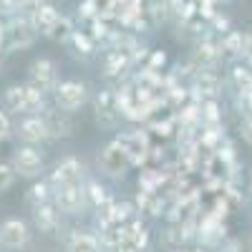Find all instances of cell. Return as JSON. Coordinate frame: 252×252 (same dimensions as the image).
I'll return each mask as SVG.
<instances>
[{"label": "cell", "mask_w": 252, "mask_h": 252, "mask_svg": "<svg viewBox=\"0 0 252 252\" xmlns=\"http://www.w3.org/2000/svg\"><path fill=\"white\" fill-rule=\"evenodd\" d=\"M43 116H46V124H48L51 139H68L73 134V114H66L56 106H48Z\"/></svg>", "instance_id": "cell-15"}, {"label": "cell", "mask_w": 252, "mask_h": 252, "mask_svg": "<svg viewBox=\"0 0 252 252\" xmlns=\"http://www.w3.org/2000/svg\"><path fill=\"white\" fill-rule=\"evenodd\" d=\"M61 20V13H58V8L56 5H51V3H43L38 8V13L33 15V23H35V28H38V33H43V35H48L51 31H53V26Z\"/></svg>", "instance_id": "cell-22"}, {"label": "cell", "mask_w": 252, "mask_h": 252, "mask_svg": "<svg viewBox=\"0 0 252 252\" xmlns=\"http://www.w3.org/2000/svg\"><path fill=\"white\" fill-rule=\"evenodd\" d=\"M166 53L164 51H152L149 53V58H146V63H144V68H149V71H157V73H161L164 71V66H166Z\"/></svg>", "instance_id": "cell-29"}, {"label": "cell", "mask_w": 252, "mask_h": 252, "mask_svg": "<svg viewBox=\"0 0 252 252\" xmlns=\"http://www.w3.org/2000/svg\"><path fill=\"white\" fill-rule=\"evenodd\" d=\"M73 23H71V18H66V15H61V20L53 26V31L48 33V38L51 40H58V43H68L71 40V35H73Z\"/></svg>", "instance_id": "cell-27"}, {"label": "cell", "mask_w": 252, "mask_h": 252, "mask_svg": "<svg viewBox=\"0 0 252 252\" xmlns=\"http://www.w3.org/2000/svg\"><path fill=\"white\" fill-rule=\"evenodd\" d=\"M0 109L8 114L28 116V114H46L48 103H46V94H40L38 89L28 86V83H15V86H8L3 91Z\"/></svg>", "instance_id": "cell-1"}, {"label": "cell", "mask_w": 252, "mask_h": 252, "mask_svg": "<svg viewBox=\"0 0 252 252\" xmlns=\"http://www.w3.org/2000/svg\"><path fill=\"white\" fill-rule=\"evenodd\" d=\"M136 209H139V215H146V217H164L166 215V199L159 192H139Z\"/></svg>", "instance_id": "cell-17"}, {"label": "cell", "mask_w": 252, "mask_h": 252, "mask_svg": "<svg viewBox=\"0 0 252 252\" xmlns=\"http://www.w3.org/2000/svg\"><path fill=\"white\" fill-rule=\"evenodd\" d=\"M86 103H89V86L78 78L58 81V86L53 89V106L66 114H76Z\"/></svg>", "instance_id": "cell-2"}, {"label": "cell", "mask_w": 252, "mask_h": 252, "mask_svg": "<svg viewBox=\"0 0 252 252\" xmlns=\"http://www.w3.org/2000/svg\"><path fill=\"white\" fill-rule=\"evenodd\" d=\"M43 5V0H15V5H13V15L18 18H31L38 13V8Z\"/></svg>", "instance_id": "cell-28"}, {"label": "cell", "mask_w": 252, "mask_h": 252, "mask_svg": "<svg viewBox=\"0 0 252 252\" xmlns=\"http://www.w3.org/2000/svg\"><path fill=\"white\" fill-rule=\"evenodd\" d=\"M94 114H96V124L101 129H116L119 126L121 114L114 101V89H101L94 96Z\"/></svg>", "instance_id": "cell-11"}, {"label": "cell", "mask_w": 252, "mask_h": 252, "mask_svg": "<svg viewBox=\"0 0 252 252\" xmlns=\"http://www.w3.org/2000/svg\"><path fill=\"white\" fill-rule=\"evenodd\" d=\"M222 3H227V0H222Z\"/></svg>", "instance_id": "cell-42"}, {"label": "cell", "mask_w": 252, "mask_h": 252, "mask_svg": "<svg viewBox=\"0 0 252 252\" xmlns=\"http://www.w3.org/2000/svg\"><path fill=\"white\" fill-rule=\"evenodd\" d=\"M240 136H242L245 144L252 146V116H247V119L240 121Z\"/></svg>", "instance_id": "cell-33"}, {"label": "cell", "mask_w": 252, "mask_h": 252, "mask_svg": "<svg viewBox=\"0 0 252 252\" xmlns=\"http://www.w3.org/2000/svg\"><path fill=\"white\" fill-rule=\"evenodd\" d=\"M3 43H5V23H0V53H3Z\"/></svg>", "instance_id": "cell-35"}, {"label": "cell", "mask_w": 252, "mask_h": 252, "mask_svg": "<svg viewBox=\"0 0 252 252\" xmlns=\"http://www.w3.org/2000/svg\"><path fill=\"white\" fill-rule=\"evenodd\" d=\"M116 141L121 144V149H124L126 154H129L131 166H144L146 154H149V149H152L149 134L141 131V129H134V131H121V134H116Z\"/></svg>", "instance_id": "cell-8"}, {"label": "cell", "mask_w": 252, "mask_h": 252, "mask_svg": "<svg viewBox=\"0 0 252 252\" xmlns=\"http://www.w3.org/2000/svg\"><path fill=\"white\" fill-rule=\"evenodd\" d=\"M68 252H101V240L89 229H73L68 235Z\"/></svg>", "instance_id": "cell-19"}, {"label": "cell", "mask_w": 252, "mask_h": 252, "mask_svg": "<svg viewBox=\"0 0 252 252\" xmlns=\"http://www.w3.org/2000/svg\"><path fill=\"white\" fill-rule=\"evenodd\" d=\"M33 224L38 232L43 235H56L58 227H61V212L53 202H46V204H38L33 207Z\"/></svg>", "instance_id": "cell-14"}, {"label": "cell", "mask_w": 252, "mask_h": 252, "mask_svg": "<svg viewBox=\"0 0 252 252\" xmlns=\"http://www.w3.org/2000/svg\"><path fill=\"white\" fill-rule=\"evenodd\" d=\"M172 252H204V250H187V247H179V250H172Z\"/></svg>", "instance_id": "cell-38"}, {"label": "cell", "mask_w": 252, "mask_h": 252, "mask_svg": "<svg viewBox=\"0 0 252 252\" xmlns=\"http://www.w3.org/2000/svg\"><path fill=\"white\" fill-rule=\"evenodd\" d=\"M13 134H15V126H13V121H10L8 111L0 109V141H8V139H13Z\"/></svg>", "instance_id": "cell-31"}, {"label": "cell", "mask_w": 252, "mask_h": 252, "mask_svg": "<svg viewBox=\"0 0 252 252\" xmlns=\"http://www.w3.org/2000/svg\"><path fill=\"white\" fill-rule=\"evenodd\" d=\"M250 250H252V235H250Z\"/></svg>", "instance_id": "cell-40"}, {"label": "cell", "mask_w": 252, "mask_h": 252, "mask_svg": "<svg viewBox=\"0 0 252 252\" xmlns=\"http://www.w3.org/2000/svg\"><path fill=\"white\" fill-rule=\"evenodd\" d=\"M134 68V63L129 56H124L119 51H106V58H103V76L106 78H119L124 81L126 73Z\"/></svg>", "instance_id": "cell-16"}, {"label": "cell", "mask_w": 252, "mask_h": 252, "mask_svg": "<svg viewBox=\"0 0 252 252\" xmlns=\"http://www.w3.org/2000/svg\"><path fill=\"white\" fill-rule=\"evenodd\" d=\"M209 31H212V33H220V35L229 33V18L222 15V13H217L212 20H209Z\"/></svg>", "instance_id": "cell-32"}, {"label": "cell", "mask_w": 252, "mask_h": 252, "mask_svg": "<svg viewBox=\"0 0 252 252\" xmlns=\"http://www.w3.org/2000/svg\"><path fill=\"white\" fill-rule=\"evenodd\" d=\"M199 124L202 129H217L222 124V106L217 98H202L199 101Z\"/></svg>", "instance_id": "cell-20"}, {"label": "cell", "mask_w": 252, "mask_h": 252, "mask_svg": "<svg viewBox=\"0 0 252 252\" xmlns=\"http://www.w3.org/2000/svg\"><path fill=\"white\" fill-rule=\"evenodd\" d=\"M250 189H252V182H250Z\"/></svg>", "instance_id": "cell-41"}, {"label": "cell", "mask_w": 252, "mask_h": 252, "mask_svg": "<svg viewBox=\"0 0 252 252\" xmlns=\"http://www.w3.org/2000/svg\"><path fill=\"white\" fill-rule=\"evenodd\" d=\"M149 53H152V48L149 46H144V43H139V48L134 51V56H131V63L136 66V63H141V61H146L149 58Z\"/></svg>", "instance_id": "cell-34"}, {"label": "cell", "mask_w": 252, "mask_h": 252, "mask_svg": "<svg viewBox=\"0 0 252 252\" xmlns=\"http://www.w3.org/2000/svg\"><path fill=\"white\" fill-rule=\"evenodd\" d=\"M229 81H232L235 91H252V71L245 66V61L229 68Z\"/></svg>", "instance_id": "cell-24"}, {"label": "cell", "mask_w": 252, "mask_h": 252, "mask_svg": "<svg viewBox=\"0 0 252 252\" xmlns=\"http://www.w3.org/2000/svg\"><path fill=\"white\" fill-rule=\"evenodd\" d=\"M192 61L199 71H215L217 63L222 61V48H220V40L212 38H199L194 43L192 51Z\"/></svg>", "instance_id": "cell-13"}, {"label": "cell", "mask_w": 252, "mask_h": 252, "mask_svg": "<svg viewBox=\"0 0 252 252\" xmlns=\"http://www.w3.org/2000/svg\"><path fill=\"white\" fill-rule=\"evenodd\" d=\"M18 174L13 172V166L5 164V161H0V192H5V189H10L15 184Z\"/></svg>", "instance_id": "cell-30"}, {"label": "cell", "mask_w": 252, "mask_h": 252, "mask_svg": "<svg viewBox=\"0 0 252 252\" xmlns=\"http://www.w3.org/2000/svg\"><path fill=\"white\" fill-rule=\"evenodd\" d=\"M220 48H222V56H232V58H245L247 56V33H240V31H229L220 38Z\"/></svg>", "instance_id": "cell-21"}, {"label": "cell", "mask_w": 252, "mask_h": 252, "mask_svg": "<svg viewBox=\"0 0 252 252\" xmlns=\"http://www.w3.org/2000/svg\"><path fill=\"white\" fill-rule=\"evenodd\" d=\"M242 61H245V66H247V68H250V71H252V53H247V56H245V58H242Z\"/></svg>", "instance_id": "cell-36"}, {"label": "cell", "mask_w": 252, "mask_h": 252, "mask_svg": "<svg viewBox=\"0 0 252 252\" xmlns=\"http://www.w3.org/2000/svg\"><path fill=\"white\" fill-rule=\"evenodd\" d=\"M83 192H86V204L94 209H101V207H106L111 202H116L109 192V187L106 184H101L98 179H89V182H83Z\"/></svg>", "instance_id": "cell-18"}, {"label": "cell", "mask_w": 252, "mask_h": 252, "mask_svg": "<svg viewBox=\"0 0 252 252\" xmlns=\"http://www.w3.org/2000/svg\"><path fill=\"white\" fill-rule=\"evenodd\" d=\"M53 192H56V189L51 187L48 179H33V184H31V189H28V202H31V207L53 202Z\"/></svg>", "instance_id": "cell-23"}, {"label": "cell", "mask_w": 252, "mask_h": 252, "mask_svg": "<svg viewBox=\"0 0 252 252\" xmlns=\"http://www.w3.org/2000/svg\"><path fill=\"white\" fill-rule=\"evenodd\" d=\"M28 86L38 89L40 94H53L58 86V73H56V63L51 58H35L28 68Z\"/></svg>", "instance_id": "cell-9"}, {"label": "cell", "mask_w": 252, "mask_h": 252, "mask_svg": "<svg viewBox=\"0 0 252 252\" xmlns=\"http://www.w3.org/2000/svg\"><path fill=\"white\" fill-rule=\"evenodd\" d=\"M31 242V227L28 222L10 217L0 222V247L5 250H23Z\"/></svg>", "instance_id": "cell-12"}, {"label": "cell", "mask_w": 252, "mask_h": 252, "mask_svg": "<svg viewBox=\"0 0 252 252\" xmlns=\"http://www.w3.org/2000/svg\"><path fill=\"white\" fill-rule=\"evenodd\" d=\"M83 161L78 157H63L61 161H56L48 172V182L53 189L58 187H66V184H81L83 182Z\"/></svg>", "instance_id": "cell-6"}, {"label": "cell", "mask_w": 252, "mask_h": 252, "mask_svg": "<svg viewBox=\"0 0 252 252\" xmlns=\"http://www.w3.org/2000/svg\"><path fill=\"white\" fill-rule=\"evenodd\" d=\"M53 204L58 207L61 215H81L86 209V192H83V182L81 184H66L58 187L53 192Z\"/></svg>", "instance_id": "cell-7"}, {"label": "cell", "mask_w": 252, "mask_h": 252, "mask_svg": "<svg viewBox=\"0 0 252 252\" xmlns=\"http://www.w3.org/2000/svg\"><path fill=\"white\" fill-rule=\"evenodd\" d=\"M247 53H252V31L247 33Z\"/></svg>", "instance_id": "cell-37"}, {"label": "cell", "mask_w": 252, "mask_h": 252, "mask_svg": "<svg viewBox=\"0 0 252 252\" xmlns=\"http://www.w3.org/2000/svg\"><path fill=\"white\" fill-rule=\"evenodd\" d=\"M15 134L23 144H31V146H38L51 139V131H48V124H46V116L43 114H28L18 121L15 126Z\"/></svg>", "instance_id": "cell-10"}, {"label": "cell", "mask_w": 252, "mask_h": 252, "mask_svg": "<svg viewBox=\"0 0 252 252\" xmlns=\"http://www.w3.org/2000/svg\"><path fill=\"white\" fill-rule=\"evenodd\" d=\"M89 35H91L94 43H106L109 35H111V26H109L103 18L96 15L94 20H89Z\"/></svg>", "instance_id": "cell-26"}, {"label": "cell", "mask_w": 252, "mask_h": 252, "mask_svg": "<svg viewBox=\"0 0 252 252\" xmlns=\"http://www.w3.org/2000/svg\"><path fill=\"white\" fill-rule=\"evenodd\" d=\"M5 38H8V48L10 51H26L35 43L38 28L31 18H18L13 15L5 23Z\"/></svg>", "instance_id": "cell-5"}, {"label": "cell", "mask_w": 252, "mask_h": 252, "mask_svg": "<svg viewBox=\"0 0 252 252\" xmlns=\"http://www.w3.org/2000/svg\"><path fill=\"white\" fill-rule=\"evenodd\" d=\"M68 43L76 48L78 56H94V51H96V43L91 40V35H89L86 31H73V35H71Z\"/></svg>", "instance_id": "cell-25"}, {"label": "cell", "mask_w": 252, "mask_h": 252, "mask_svg": "<svg viewBox=\"0 0 252 252\" xmlns=\"http://www.w3.org/2000/svg\"><path fill=\"white\" fill-rule=\"evenodd\" d=\"M10 166L23 179H40V174L46 169V161H43V154H40L38 146L20 144V146H15V152L10 157Z\"/></svg>", "instance_id": "cell-3"}, {"label": "cell", "mask_w": 252, "mask_h": 252, "mask_svg": "<svg viewBox=\"0 0 252 252\" xmlns=\"http://www.w3.org/2000/svg\"><path fill=\"white\" fill-rule=\"evenodd\" d=\"M98 166H101V172L106 174V177H111V179H124L126 172L131 169V159H129V154L121 149V144H119L116 139H111V141L101 149V154H98Z\"/></svg>", "instance_id": "cell-4"}, {"label": "cell", "mask_w": 252, "mask_h": 252, "mask_svg": "<svg viewBox=\"0 0 252 252\" xmlns=\"http://www.w3.org/2000/svg\"><path fill=\"white\" fill-rule=\"evenodd\" d=\"M0 10H5V8H3V0H0Z\"/></svg>", "instance_id": "cell-39"}]
</instances>
